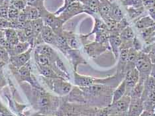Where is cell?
<instances>
[{"instance_id":"74e56055","label":"cell","mask_w":155,"mask_h":116,"mask_svg":"<svg viewBox=\"0 0 155 116\" xmlns=\"http://www.w3.org/2000/svg\"><path fill=\"white\" fill-rule=\"evenodd\" d=\"M8 28H12L11 23L8 19L0 17V29L5 30Z\"/></svg>"},{"instance_id":"1f68e13d","label":"cell","mask_w":155,"mask_h":116,"mask_svg":"<svg viewBox=\"0 0 155 116\" xmlns=\"http://www.w3.org/2000/svg\"><path fill=\"white\" fill-rule=\"evenodd\" d=\"M141 51L148 55L153 64L155 63V43L150 45H146L145 47H143Z\"/></svg>"},{"instance_id":"e0dca14e","label":"cell","mask_w":155,"mask_h":116,"mask_svg":"<svg viewBox=\"0 0 155 116\" xmlns=\"http://www.w3.org/2000/svg\"><path fill=\"white\" fill-rule=\"evenodd\" d=\"M40 36L43 39L44 43L52 45L54 47L56 45V34L51 28L47 25H44L41 31Z\"/></svg>"},{"instance_id":"9a60e30c","label":"cell","mask_w":155,"mask_h":116,"mask_svg":"<svg viewBox=\"0 0 155 116\" xmlns=\"http://www.w3.org/2000/svg\"><path fill=\"white\" fill-rule=\"evenodd\" d=\"M85 10V13L92 17L99 16V8L100 5V0H81Z\"/></svg>"},{"instance_id":"d6a6232c","label":"cell","mask_w":155,"mask_h":116,"mask_svg":"<svg viewBox=\"0 0 155 116\" xmlns=\"http://www.w3.org/2000/svg\"><path fill=\"white\" fill-rule=\"evenodd\" d=\"M143 0H120L121 4L126 8H129V7H134V8H137V7L143 6Z\"/></svg>"},{"instance_id":"603a6c76","label":"cell","mask_w":155,"mask_h":116,"mask_svg":"<svg viewBox=\"0 0 155 116\" xmlns=\"http://www.w3.org/2000/svg\"><path fill=\"white\" fill-rule=\"evenodd\" d=\"M139 51L136 50L135 48L131 47L129 49L128 52V57H127V62L125 71L126 72L129 70L135 68V64L137 57L139 54Z\"/></svg>"},{"instance_id":"b9f144b4","label":"cell","mask_w":155,"mask_h":116,"mask_svg":"<svg viewBox=\"0 0 155 116\" xmlns=\"http://www.w3.org/2000/svg\"><path fill=\"white\" fill-rule=\"evenodd\" d=\"M144 42H145V44L147 45H150L155 43V31L153 33H151L149 37H148L147 38L144 40Z\"/></svg>"},{"instance_id":"4316f807","label":"cell","mask_w":155,"mask_h":116,"mask_svg":"<svg viewBox=\"0 0 155 116\" xmlns=\"http://www.w3.org/2000/svg\"><path fill=\"white\" fill-rule=\"evenodd\" d=\"M4 33L5 39L12 46H15V45L19 43L16 29H13V28H8V29L4 30Z\"/></svg>"},{"instance_id":"f907efd6","label":"cell","mask_w":155,"mask_h":116,"mask_svg":"<svg viewBox=\"0 0 155 116\" xmlns=\"http://www.w3.org/2000/svg\"><path fill=\"white\" fill-rule=\"evenodd\" d=\"M154 116H155V108H154Z\"/></svg>"},{"instance_id":"ab89813d","label":"cell","mask_w":155,"mask_h":116,"mask_svg":"<svg viewBox=\"0 0 155 116\" xmlns=\"http://www.w3.org/2000/svg\"><path fill=\"white\" fill-rule=\"evenodd\" d=\"M143 5L147 10L155 8V0H143Z\"/></svg>"},{"instance_id":"7bdbcfd3","label":"cell","mask_w":155,"mask_h":116,"mask_svg":"<svg viewBox=\"0 0 155 116\" xmlns=\"http://www.w3.org/2000/svg\"><path fill=\"white\" fill-rule=\"evenodd\" d=\"M148 12H149V14L151 17L153 19V20L155 22V8L153 9H150L148 10Z\"/></svg>"},{"instance_id":"4fadbf2b","label":"cell","mask_w":155,"mask_h":116,"mask_svg":"<svg viewBox=\"0 0 155 116\" xmlns=\"http://www.w3.org/2000/svg\"><path fill=\"white\" fill-rule=\"evenodd\" d=\"M126 84V95L129 96L130 92L133 89L139 80V73L136 68L126 72L124 79Z\"/></svg>"},{"instance_id":"ffe728a7","label":"cell","mask_w":155,"mask_h":116,"mask_svg":"<svg viewBox=\"0 0 155 116\" xmlns=\"http://www.w3.org/2000/svg\"><path fill=\"white\" fill-rule=\"evenodd\" d=\"M155 22L150 15H145L140 17L135 22V27L139 31L154 26Z\"/></svg>"},{"instance_id":"ee69618b","label":"cell","mask_w":155,"mask_h":116,"mask_svg":"<svg viewBox=\"0 0 155 116\" xmlns=\"http://www.w3.org/2000/svg\"><path fill=\"white\" fill-rule=\"evenodd\" d=\"M140 116H154V112L144 111Z\"/></svg>"},{"instance_id":"681fc988","label":"cell","mask_w":155,"mask_h":116,"mask_svg":"<svg viewBox=\"0 0 155 116\" xmlns=\"http://www.w3.org/2000/svg\"><path fill=\"white\" fill-rule=\"evenodd\" d=\"M100 2H104V1H109V2H111V0H100Z\"/></svg>"},{"instance_id":"836d02e7","label":"cell","mask_w":155,"mask_h":116,"mask_svg":"<svg viewBox=\"0 0 155 116\" xmlns=\"http://www.w3.org/2000/svg\"><path fill=\"white\" fill-rule=\"evenodd\" d=\"M10 55L6 49L0 45V61L5 62V64H9Z\"/></svg>"},{"instance_id":"4dcf8cb0","label":"cell","mask_w":155,"mask_h":116,"mask_svg":"<svg viewBox=\"0 0 155 116\" xmlns=\"http://www.w3.org/2000/svg\"><path fill=\"white\" fill-rule=\"evenodd\" d=\"M31 44L28 42H19L18 44H17L13 47V50L9 55L10 57L23 53V52H26L31 47Z\"/></svg>"},{"instance_id":"cb8c5ba5","label":"cell","mask_w":155,"mask_h":116,"mask_svg":"<svg viewBox=\"0 0 155 116\" xmlns=\"http://www.w3.org/2000/svg\"><path fill=\"white\" fill-rule=\"evenodd\" d=\"M110 17L112 19H114L117 23L121 22L124 17H125L124 16V14H123L122 12V9L120 8V6L116 3V2H111Z\"/></svg>"},{"instance_id":"44dd1931","label":"cell","mask_w":155,"mask_h":116,"mask_svg":"<svg viewBox=\"0 0 155 116\" xmlns=\"http://www.w3.org/2000/svg\"><path fill=\"white\" fill-rule=\"evenodd\" d=\"M94 19V25L92 31L87 35H84L86 38H88L90 35L96 33L97 32H100V31H110L108 29L107 26L105 22L102 20L100 16H96L93 17Z\"/></svg>"},{"instance_id":"7402d4cb","label":"cell","mask_w":155,"mask_h":116,"mask_svg":"<svg viewBox=\"0 0 155 116\" xmlns=\"http://www.w3.org/2000/svg\"><path fill=\"white\" fill-rule=\"evenodd\" d=\"M126 10L128 13L129 18L131 19V20L133 21L134 23H135L137 20H138L140 17H143V14L145 13L147 9L143 5L137 7V8L129 7V8H126Z\"/></svg>"},{"instance_id":"9c48e42d","label":"cell","mask_w":155,"mask_h":116,"mask_svg":"<svg viewBox=\"0 0 155 116\" xmlns=\"http://www.w3.org/2000/svg\"><path fill=\"white\" fill-rule=\"evenodd\" d=\"M84 13H85V10L83 4L80 2H76L66 8L58 16L65 23L74 17Z\"/></svg>"},{"instance_id":"6da1fadb","label":"cell","mask_w":155,"mask_h":116,"mask_svg":"<svg viewBox=\"0 0 155 116\" xmlns=\"http://www.w3.org/2000/svg\"><path fill=\"white\" fill-rule=\"evenodd\" d=\"M115 88L110 86L95 84L88 87L74 86L71 92L62 99L70 103H76L101 108L112 103L113 92Z\"/></svg>"},{"instance_id":"8992f818","label":"cell","mask_w":155,"mask_h":116,"mask_svg":"<svg viewBox=\"0 0 155 116\" xmlns=\"http://www.w3.org/2000/svg\"><path fill=\"white\" fill-rule=\"evenodd\" d=\"M39 12L40 17L43 20L45 25L51 28L56 35L61 34L63 32V25L64 23L59 18L58 15L47 11L45 7L39 9Z\"/></svg>"},{"instance_id":"f6af8a7d","label":"cell","mask_w":155,"mask_h":116,"mask_svg":"<svg viewBox=\"0 0 155 116\" xmlns=\"http://www.w3.org/2000/svg\"><path fill=\"white\" fill-rule=\"evenodd\" d=\"M150 76H152L153 78L155 79V63L153 64L152 66V70H151V72H150Z\"/></svg>"},{"instance_id":"7c38bea8","label":"cell","mask_w":155,"mask_h":116,"mask_svg":"<svg viewBox=\"0 0 155 116\" xmlns=\"http://www.w3.org/2000/svg\"><path fill=\"white\" fill-rule=\"evenodd\" d=\"M34 48L33 46H31V47L23 53L10 57L9 64L17 69L22 67L23 66L30 61L31 53L34 51Z\"/></svg>"},{"instance_id":"d6986e66","label":"cell","mask_w":155,"mask_h":116,"mask_svg":"<svg viewBox=\"0 0 155 116\" xmlns=\"http://www.w3.org/2000/svg\"><path fill=\"white\" fill-rule=\"evenodd\" d=\"M109 43L111 48V51L114 54L115 58L118 59V57L120 52V47L122 44V41L119 35L110 33L109 37Z\"/></svg>"},{"instance_id":"8d00e7d4","label":"cell","mask_w":155,"mask_h":116,"mask_svg":"<svg viewBox=\"0 0 155 116\" xmlns=\"http://www.w3.org/2000/svg\"><path fill=\"white\" fill-rule=\"evenodd\" d=\"M76 2H81V0H64V5H63L61 8H60L58 11H56L54 14L56 15H58L60 13H61L63 10H64L66 8H67L68 5H70V4H72V3Z\"/></svg>"},{"instance_id":"5b68a950","label":"cell","mask_w":155,"mask_h":116,"mask_svg":"<svg viewBox=\"0 0 155 116\" xmlns=\"http://www.w3.org/2000/svg\"><path fill=\"white\" fill-rule=\"evenodd\" d=\"M41 81L48 89L61 98L68 95L74 86L68 80L62 78H47L42 76Z\"/></svg>"},{"instance_id":"816d5d0a","label":"cell","mask_w":155,"mask_h":116,"mask_svg":"<svg viewBox=\"0 0 155 116\" xmlns=\"http://www.w3.org/2000/svg\"><path fill=\"white\" fill-rule=\"evenodd\" d=\"M116 2V0H111V2Z\"/></svg>"},{"instance_id":"e575fe53","label":"cell","mask_w":155,"mask_h":116,"mask_svg":"<svg viewBox=\"0 0 155 116\" xmlns=\"http://www.w3.org/2000/svg\"><path fill=\"white\" fill-rule=\"evenodd\" d=\"M44 2L45 0H27V5L35 7L39 10L45 7Z\"/></svg>"},{"instance_id":"ac0fdd59","label":"cell","mask_w":155,"mask_h":116,"mask_svg":"<svg viewBox=\"0 0 155 116\" xmlns=\"http://www.w3.org/2000/svg\"><path fill=\"white\" fill-rule=\"evenodd\" d=\"M62 34L65 37L69 47L73 49H80L82 46L81 43L80 35H78L72 31H63Z\"/></svg>"},{"instance_id":"c3c4849f","label":"cell","mask_w":155,"mask_h":116,"mask_svg":"<svg viewBox=\"0 0 155 116\" xmlns=\"http://www.w3.org/2000/svg\"><path fill=\"white\" fill-rule=\"evenodd\" d=\"M5 36V33H4V30H2L0 29V38L3 37Z\"/></svg>"},{"instance_id":"ba28073f","label":"cell","mask_w":155,"mask_h":116,"mask_svg":"<svg viewBox=\"0 0 155 116\" xmlns=\"http://www.w3.org/2000/svg\"><path fill=\"white\" fill-rule=\"evenodd\" d=\"M84 52L91 58H97L104 52L111 51L110 43H100L96 41L90 42L87 41L83 45Z\"/></svg>"},{"instance_id":"83f0119b","label":"cell","mask_w":155,"mask_h":116,"mask_svg":"<svg viewBox=\"0 0 155 116\" xmlns=\"http://www.w3.org/2000/svg\"><path fill=\"white\" fill-rule=\"evenodd\" d=\"M37 67L38 72L40 75L47 78H60L59 76L57 75L53 70L48 66H42L37 65H35Z\"/></svg>"},{"instance_id":"f35d334b","label":"cell","mask_w":155,"mask_h":116,"mask_svg":"<svg viewBox=\"0 0 155 116\" xmlns=\"http://www.w3.org/2000/svg\"><path fill=\"white\" fill-rule=\"evenodd\" d=\"M0 114L2 115V116H15L9 110H8L1 101H0Z\"/></svg>"},{"instance_id":"60d3db41","label":"cell","mask_w":155,"mask_h":116,"mask_svg":"<svg viewBox=\"0 0 155 116\" xmlns=\"http://www.w3.org/2000/svg\"><path fill=\"white\" fill-rule=\"evenodd\" d=\"M7 85V80L5 77L3 75V70H0V90H2L3 87Z\"/></svg>"},{"instance_id":"2e32d148","label":"cell","mask_w":155,"mask_h":116,"mask_svg":"<svg viewBox=\"0 0 155 116\" xmlns=\"http://www.w3.org/2000/svg\"><path fill=\"white\" fill-rule=\"evenodd\" d=\"M34 52L44 55L47 57L51 58L53 61H56L59 58V56L53 48L50 45L47 44H41L34 48Z\"/></svg>"},{"instance_id":"d590c367","label":"cell","mask_w":155,"mask_h":116,"mask_svg":"<svg viewBox=\"0 0 155 116\" xmlns=\"http://www.w3.org/2000/svg\"><path fill=\"white\" fill-rule=\"evenodd\" d=\"M154 31H155V25L153 27L147 28V29H143L142 31H140L139 32H140V35L144 40L145 38H147L148 37H149L151 33H153Z\"/></svg>"},{"instance_id":"8fae6325","label":"cell","mask_w":155,"mask_h":116,"mask_svg":"<svg viewBox=\"0 0 155 116\" xmlns=\"http://www.w3.org/2000/svg\"><path fill=\"white\" fill-rule=\"evenodd\" d=\"M65 57L68 60L70 64L72 65L74 72H77L78 66L79 65H87V62L82 57L80 51V49L70 48L66 51L64 54Z\"/></svg>"},{"instance_id":"f546056e","label":"cell","mask_w":155,"mask_h":116,"mask_svg":"<svg viewBox=\"0 0 155 116\" xmlns=\"http://www.w3.org/2000/svg\"><path fill=\"white\" fill-rule=\"evenodd\" d=\"M31 27H32V30L33 33V36L35 39L39 36L41 31L45 25L43 20L41 18H38L37 19L31 21Z\"/></svg>"},{"instance_id":"3957f363","label":"cell","mask_w":155,"mask_h":116,"mask_svg":"<svg viewBox=\"0 0 155 116\" xmlns=\"http://www.w3.org/2000/svg\"><path fill=\"white\" fill-rule=\"evenodd\" d=\"M125 75L115 72V75L110 76L106 78H95L88 76H84L79 75L77 72H74V84L78 87H88L95 84H102V85L110 86L115 88L120 84Z\"/></svg>"},{"instance_id":"bcb514c9","label":"cell","mask_w":155,"mask_h":116,"mask_svg":"<svg viewBox=\"0 0 155 116\" xmlns=\"http://www.w3.org/2000/svg\"><path fill=\"white\" fill-rule=\"evenodd\" d=\"M9 3V0H0V7L4 5L6 3Z\"/></svg>"},{"instance_id":"30bf717a","label":"cell","mask_w":155,"mask_h":116,"mask_svg":"<svg viewBox=\"0 0 155 116\" xmlns=\"http://www.w3.org/2000/svg\"><path fill=\"white\" fill-rule=\"evenodd\" d=\"M131 101V98L125 95L121 99L112 102L110 105L111 113L114 116H126Z\"/></svg>"},{"instance_id":"52a82bcc","label":"cell","mask_w":155,"mask_h":116,"mask_svg":"<svg viewBox=\"0 0 155 116\" xmlns=\"http://www.w3.org/2000/svg\"><path fill=\"white\" fill-rule=\"evenodd\" d=\"M152 66L153 62L148 55L140 51L135 64V68L139 73L140 81L144 82L150 76Z\"/></svg>"},{"instance_id":"484cf974","label":"cell","mask_w":155,"mask_h":116,"mask_svg":"<svg viewBox=\"0 0 155 116\" xmlns=\"http://www.w3.org/2000/svg\"><path fill=\"white\" fill-rule=\"evenodd\" d=\"M22 12L25 15L27 21H33L41 18L39 10L35 7L27 5Z\"/></svg>"},{"instance_id":"7a4b0ae2","label":"cell","mask_w":155,"mask_h":116,"mask_svg":"<svg viewBox=\"0 0 155 116\" xmlns=\"http://www.w3.org/2000/svg\"><path fill=\"white\" fill-rule=\"evenodd\" d=\"M32 88L27 90V97L38 113L43 115H55L61 105V98L54 96L47 92L44 88Z\"/></svg>"},{"instance_id":"7dc6e473","label":"cell","mask_w":155,"mask_h":116,"mask_svg":"<svg viewBox=\"0 0 155 116\" xmlns=\"http://www.w3.org/2000/svg\"><path fill=\"white\" fill-rule=\"evenodd\" d=\"M5 62H3L0 61V70H2L3 68H4V66H5Z\"/></svg>"},{"instance_id":"277c9868","label":"cell","mask_w":155,"mask_h":116,"mask_svg":"<svg viewBox=\"0 0 155 116\" xmlns=\"http://www.w3.org/2000/svg\"><path fill=\"white\" fill-rule=\"evenodd\" d=\"M9 68L12 70V72L15 76L17 80L19 83L27 82L31 86L35 88L43 89V87L40 85V84L38 82L36 78L33 75L32 65H31V61L19 69L13 67V66L10 65Z\"/></svg>"},{"instance_id":"5bb4252c","label":"cell","mask_w":155,"mask_h":116,"mask_svg":"<svg viewBox=\"0 0 155 116\" xmlns=\"http://www.w3.org/2000/svg\"><path fill=\"white\" fill-rule=\"evenodd\" d=\"M144 111L143 102L141 98H131L126 116H140Z\"/></svg>"},{"instance_id":"f1b7e54d","label":"cell","mask_w":155,"mask_h":116,"mask_svg":"<svg viewBox=\"0 0 155 116\" xmlns=\"http://www.w3.org/2000/svg\"><path fill=\"white\" fill-rule=\"evenodd\" d=\"M125 95H126V84L125 80H123L117 86V87H116L114 90L112 97V102H115V101L121 99Z\"/></svg>"},{"instance_id":"d4e9b609","label":"cell","mask_w":155,"mask_h":116,"mask_svg":"<svg viewBox=\"0 0 155 116\" xmlns=\"http://www.w3.org/2000/svg\"><path fill=\"white\" fill-rule=\"evenodd\" d=\"M111 2L109 1L100 2V5L99 8V16L104 22L111 18Z\"/></svg>"}]
</instances>
